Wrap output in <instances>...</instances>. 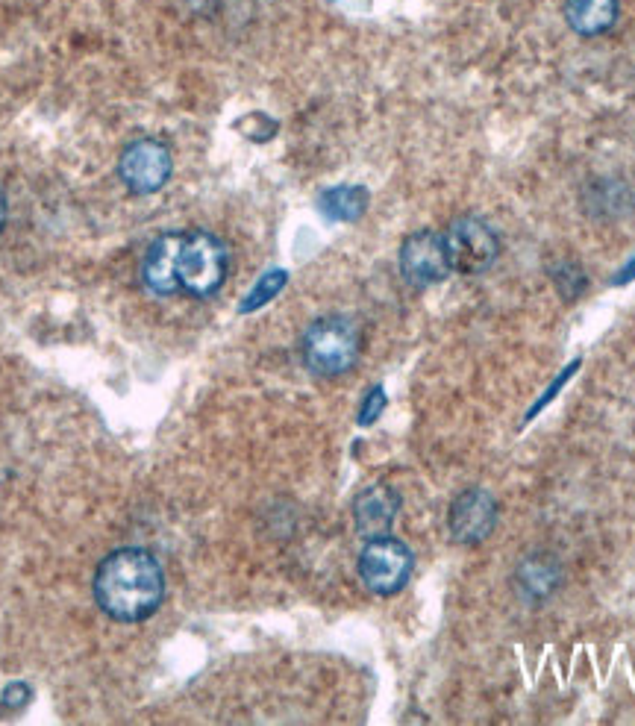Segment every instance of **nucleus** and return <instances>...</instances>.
<instances>
[{
	"mask_svg": "<svg viewBox=\"0 0 635 726\" xmlns=\"http://www.w3.org/2000/svg\"><path fill=\"white\" fill-rule=\"evenodd\" d=\"M95 600L112 621H147L165 600V574L159 559L142 547H121L109 553L95 574Z\"/></svg>",
	"mask_w": 635,
	"mask_h": 726,
	"instance_id": "nucleus-1",
	"label": "nucleus"
},
{
	"mask_svg": "<svg viewBox=\"0 0 635 726\" xmlns=\"http://www.w3.org/2000/svg\"><path fill=\"white\" fill-rule=\"evenodd\" d=\"M362 353V330L347 315H327L306 327L300 339L303 365L318 377H342Z\"/></svg>",
	"mask_w": 635,
	"mask_h": 726,
	"instance_id": "nucleus-2",
	"label": "nucleus"
},
{
	"mask_svg": "<svg viewBox=\"0 0 635 726\" xmlns=\"http://www.w3.org/2000/svg\"><path fill=\"white\" fill-rule=\"evenodd\" d=\"M230 271L227 244L212 233H183L177 250V289L189 297H212L218 294Z\"/></svg>",
	"mask_w": 635,
	"mask_h": 726,
	"instance_id": "nucleus-3",
	"label": "nucleus"
},
{
	"mask_svg": "<svg viewBox=\"0 0 635 726\" xmlns=\"http://www.w3.org/2000/svg\"><path fill=\"white\" fill-rule=\"evenodd\" d=\"M412 568H415L412 550L400 538H391V535L368 538V544L359 553V577L368 591H374L380 597L397 594L412 577Z\"/></svg>",
	"mask_w": 635,
	"mask_h": 726,
	"instance_id": "nucleus-4",
	"label": "nucleus"
},
{
	"mask_svg": "<svg viewBox=\"0 0 635 726\" xmlns=\"http://www.w3.org/2000/svg\"><path fill=\"white\" fill-rule=\"evenodd\" d=\"M444 247H447L450 271H459L468 277L489 271L500 253L497 233L477 215L456 218L444 233Z\"/></svg>",
	"mask_w": 635,
	"mask_h": 726,
	"instance_id": "nucleus-5",
	"label": "nucleus"
},
{
	"mask_svg": "<svg viewBox=\"0 0 635 726\" xmlns=\"http://www.w3.org/2000/svg\"><path fill=\"white\" fill-rule=\"evenodd\" d=\"M171 150L156 139H139L124 147L118 159V177L133 194H156L171 180Z\"/></svg>",
	"mask_w": 635,
	"mask_h": 726,
	"instance_id": "nucleus-6",
	"label": "nucleus"
},
{
	"mask_svg": "<svg viewBox=\"0 0 635 726\" xmlns=\"http://www.w3.org/2000/svg\"><path fill=\"white\" fill-rule=\"evenodd\" d=\"M400 274H403L406 283H412L418 289L447 280L450 277V259H447L444 236L433 233V230L412 233L406 242L400 244Z\"/></svg>",
	"mask_w": 635,
	"mask_h": 726,
	"instance_id": "nucleus-7",
	"label": "nucleus"
},
{
	"mask_svg": "<svg viewBox=\"0 0 635 726\" xmlns=\"http://www.w3.org/2000/svg\"><path fill=\"white\" fill-rule=\"evenodd\" d=\"M450 533L462 544H480L497 527V503L489 491L483 488H468L450 503L447 515Z\"/></svg>",
	"mask_w": 635,
	"mask_h": 726,
	"instance_id": "nucleus-8",
	"label": "nucleus"
},
{
	"mask_svg": "<svg viewBox=\"0 0 635 726\" xmlns=\"http://www.w3.org/2000/svg\"><path fill=\"white\" fill-rule=\"evenodd\" d=\"M397 515H400V497L391 485H368L353 500V521H356L359 535H365V538L389 535Z\"/></svg>",
	"mask_w": 635,
	"mask_h": 726,
	"instance_id": "nucleus-9",
	"label": "nucleus"
},
{
	"mask_svg": "<svg viewBox=\"0 0 635 726\" xmlns=\"http://www.w3.org/2000/svg\"><path fill=\"white\" fill-rule=\"evenodd\" d=\"M183 233H162L156 242L147 247L142 259V286L156 297L180 294L177 289V250H180Z\"/></svg>",
	"mask_w": 635,
	"mask_h": 726,
	"instance_id": "nucleus-10",
	"label": "nucleus"
},
{
	"mask_svg": "<svg viewBox=\"0 0 635 726\" xmlns=\"http://www.w3.org/2000/svg\"><path fill=\"white\" fill-rule=\"evenodd\" d=\"M565 21L577 36H603L618 21V0H565Z\"/></svg>",
	"mask_w": 635,
	"mask_h": 726,
	"instance_id": "nucleus-11",
	"label": "nucleus"
},
{
	"mask_svg": "<svg viewBox=\"0 0 635 726\" xmlns=\"http://www.w3.org/2000/svg\"><path fill=\"white\" fill-rule=\"evenodd\" d=\"M368 192L362 186H336L318 197V209L330 221H359L368 209Z\"/></svg>",
	"mask_w": 635,
	"mask_h": 726,
	"instance_id": "nucleus-12",
	"label": "nucleus"
},
{
	"mask_svg": "<svg viewBox=\"0 0 635 726\" xmlns=\"http://www.w3.org/2000/svg\"><path fill=\"white\" fill-rule=\"evenodd\" d=\"M518 585H521V594H524V597H530V600H544V597H550V591L559 585V565L550 562L547 556L524 559L521 568H518Z\"/></svg>",
	"mask_w": 635,
	"mask_h": 726,
	"instance_id": "nucleus-13",
	"label": "nucleus"
},
{
	"mask_svg": "<svg viewBox=\"0 0 635 726\" xmlns=\"http://www.w3.org/2000/svg\"><path fill=\"white\" fill-rule=\"evenodd\" d=\"M286 283H289V274L286 271H280V268H274V271H268V274H262L256 283H253V289L247 291V297L242 300V306H239V312L242 315H250V312H256V309H262V306H268L280 291L286 289Z\"/></svg>",
	"mask_w": 635,
	"mask_h": 726,
	"instance_id": "nucleus-14",
	"label": "nucleus"
},
{
	"mask_svg": "<svg viewBox=\"0 0 635 726\" xmlns=\"http://www.w3.org/2000/svg\"><path fill=\"white\" fill-rule=\"evenodd\" d=\"M239 130L245 133L250 142L262 145V142H268V139L277 133V124H274L268 115H247L245 121L239 124Z\"/></svg>",
	"mask_w": 635,
	"mask_h": 726,
	"instance_id": "nucleus-15",
	"label": "nucleus"
},
{
	"mask_svg": "<svg viewBox=\"0 0 635 726\" xmlns=\"http://www.w3.org/2000/svg\"><path fill=\"white\" fill-rule=\"evenodd\" d=\"M383 409H386V391H383V386H374L368 394H365V400H362V409H359V427H371V424L383 415Z\"/></svg>",
	"mask_w": 635,
	"mask_h": 726,
	"instance_id": "nucleus-16",
	"label": "nucleus"
},
{
	"mask_svg": "<svg viewBox=\"0 0 635 726\" xmlns=\"http://www.w3.org/2000/svg\"><path fill=\"white\" fill-rule=\"evenodd\" d=\"M577 371H580V359H577V362H571V365H568V368H565V371H562V374H559V377H556V380L550 383V388H547V391H544V394L538 397L536 406H533V409L527 412V421H530V418H536L538 412H541V409H544L547 403H553V397H556V394L562 391V386H565V383H568V380H571V377H574Z\"/></svg>",
	"mask_w": 635,
	"mask_h": 726,
	"instance_id": "nucleus-17",
	"label": "nucleus"
},
{
	"mask_svg": "<svg viewBox=\"0 0 635 726\" xmlns=\"http://www.w3.org/2000/svg\"><path fill=\"white\" fill-rule=\"evenodd\" d=\"M30 700H33V691H30L27 682H9V685L3 688V697H0V703H3L6 709H24Z\"/></svg>",
	"mask_w": 635,
	"mask_h": 726,
	"instance_id": "nucleus-18",
	"label": "nucleus"
},
{
	"mask_svg": "<svg viewBox=\"0 0 635 726\" xmlns=\"http://www.w3.org/2000/svg\"><path fill=\"white\" fill-rule=\"evenodd\" d=\"M633 280H635V256L633 259H627V265L612 277V283H615V286H627V283H633Z\"/></svg>",
	"mask_w": 635,
	"mask_h": 726,
	"instance_id": "nucleus-19",
	"label": "nucleus"
},
{
	"mask_svg": "<svg viewBox=\"0 0 635 726\" xmlns=\"http://www.w3.org/2000/svg\"><path fill=\"white\" fill-rule=\"evenodd\" d=\"M3 227H6V197L0 192V233H3Z\"/></svg>",
	"mask_w": 635,
	"mask_h": 726,
	"instance_id": "nucleus-20",
	"label": "nucleus"
}]
</instances>
